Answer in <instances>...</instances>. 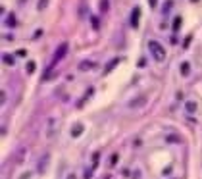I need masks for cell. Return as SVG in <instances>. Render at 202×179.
Returning <instances> with one entry per match:
<instances>
[{"label":"cell","instance_id":"1","mask_svg":"<svg viewBox=\"0 0 202 179\" xmlns=\"http://www.w3.org/2000/svg\"><path fill=\"white\" fill-rule=\"evenodd\" d=\"M148 50H150V56H152L156 62H164L165 60V48L158 41H148Z\"/></svg>","mask_w":202,"mask_h":179},{"label":"cell","instance_id":"2","mask_svg":"<svg viewBox=\"0 0 202 179\" xmlns=\"http://www.w3.org/2000/svg\"><path fill=\"white\" fill-rule=\"evenodd\" d=\"M68 48H69V46H68V42H62V45L56 48V52H54V58H52V66H54L56 62H60V60L64 58V56L68 54Z\"/></svg>","mask_w":202,"mask_h":179},{"label":"cell","instance_id":"3","mask_svg":"<svg viewBox=\"0 0 202 179\" xmlns=\"http://www.w3.org/2000/svg\"><path fill=\"white\" fill-rule=\"evenodd\" d=\"M139 23H141V8H139V6H135L133 12H131V25L133 27H139Z\"/></svg>","mask_w":202,"mask_h":179},{"label":"cell","instance_id":"4","mask_svg":"<svg viewBox=\"0 0 202 179\" xmlns=\"http://www.w3.org/2000/svg\"><path fill=\"white\" fill-rule=\"evenodd\" d=\"M95 68V62L92 60H83L81 64H79V71H85V69H92Z\"/></svg>","mask_w":202,"mask_h":179},{"label":"cell","instance_id":"5","mask_svg":"<svg viewBox=\"0 0 202 179\" xmlns=\"http://www.w3.org/2000/svg\"><path fill=\"white\" fill-rule=\"evenodd\" d=\"M185 110L189 114H194V112H196V102H194V100H187V102H185Z\"/></svg>","mask_w":202,"mask_h":179},{"label":"cell","instance_id":"6","mask_svg":"<svg viewBox=\"0 0 202 179\" xmlns=\"http://www.w3.org/2000/svg\"><path fill=\"white\" fill-rule=\"evenodd\" d=\"M118 64H119V56H118V58H114V60H110V62H108V66H106V73H110V71L115 68V66H118Z\"/></svg>","mask_w":202,"mask_h":179},{"label":"cell","instance_id":"7","mask_svg":"<svg viewBox=\"0 0 202 179\" xmlns=\"http://www.w3.org/2000/svg\"><path fill=\"white\" fill-rule=\"evenodd\" d=\"M179 69H181V73L183 75H189V69H191V64L189 62H183L181 66H179Z\"/></svg>","mask_w":202,"mask_h":179},{"label":"cell","instance_id":"8","mask_svg":"<svg viewBox=\"0 0 202 179\" xmlns=\"http://www.w3.org/2000/svg\"><path fill=\"white\" fill-rule=\"evenodd\" d=\"M179 27H181V16H175V19H173V31H179Z\"/></svg>","mask_w":202,"mask_h":179},{"label":"cell","instance_id":"9","mask_svg":"<svg viewBox=\"0 0 202 179\" xmlns=\"http://www.w3.org/2000/svg\"><path fill=\"white\" fill-rule=\"evenodd\" d=\"M108 8H110V0H100V10L108 12Z\"/></svg>","mask_w":202,"mask_h":179},{"label":"cell","instance_id":"10","mask_svg":"<svg viewBox=\"0 0 202 179\" xmlns=\"http://www.w3.org/2000/svg\"><path fill=\"white\" fill-rule=\"evenodd\" d=\"M4 64H8V66H14V56L12 54H4Z\"/></svg>","mask_w":202,"mask_h":179},{"label":"cell","instance_id":"11","mask_svg":"<svg viewBox=\"0 0 202 179\" xmlns=\"http://www.w3.org/2000/svg\"><path fill=\"white\" fill-rule=\"evenodd\" d=\"M27 71H29V73H31V71H35V62H29L27 64V68H25Z\"/></svg>","mask_w":202,"mask_h":179},{"label":"cell","instance_id":"12","mask_svg":"<svg viewBox=\"0 0 202 179\" xmlns=\"http://www.w3.org/2000/svg\"><path fill=\"white\" fill-rule=\"evenodd\" d=\"M14 25H16V18L10 16V18H8V27H14Z\"/></svg>","mask_w":202,"mask_h":179},{"label":"cell","instance_id":"13","mask_svg":"<svg viewBox=\"0 0 202 179\" xmlns=\"http://www.w3.org/2000/svg\"><path fill=\"white\" fill-rule=\"evenodd\" d=\"M46 4H48V0H39V10L46 8Z\"/></svg>","mask_w":202,"mask_h":179},{"label":"cell","instance_id":"14","mask_svg":"<svg viewBox=\"0 0 202 179\" xmlns=\"http://www.w3.org/2000/svg\"><path fill=\"white\" fill-rule=\"evenodd\" d=\"M148 4H150V8H156V6H158V0H148Z\"/></svg>","mask_w":202,"mask_h":179},{"label":"cell","instance_id":"15","mask_svg":"<svg viewBox=\"0 0 202 179\" xmlns=\"http://www.w3.org/2000/svg\"><path fill=\"white\" fill-rule=\"evenodd\" d=\"M81 129H83V127H81V125H77V127H75V133H73V135H75V137H77V135H79V131H81Z\"/></svg>","mask_w":202,"mask_h":179},{"label":"cell","instance_id":"16","mask_svg":"<svg viewBox=\"0 0 202 179\" xmlns=\"http://www.w3.org/2000/svg\"><path fill=\"white\" fill-rule=\"evenodd\" d=\"M68 179H75V175H69V177H68Z\"/></svg>","mask_w":202,"mask_h":179}]
</instances>
